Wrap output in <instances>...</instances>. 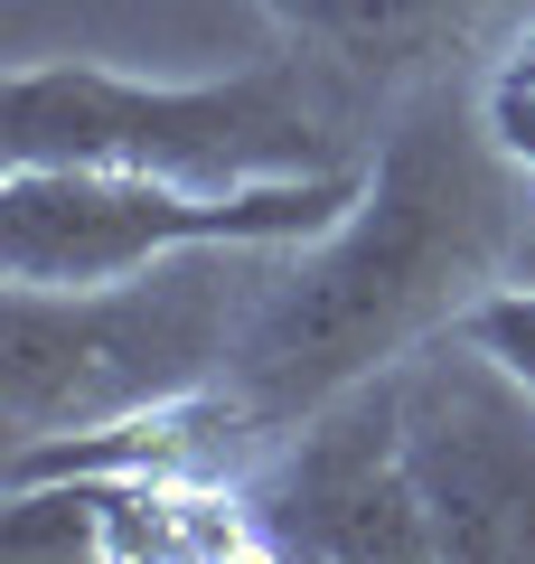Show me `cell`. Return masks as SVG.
Returning <instances> with one entry per match:
<instances>
[{
	"label": "cell",
	"mask_w": 535,
	"mask_h": 564,
	"mask_svg": "<svg viewBox=\"0 0 535 564\" xmlns=\"http://www.w3.org/2000/svg\"><path fill=\"white\" fill-rule=\"evenodd\" d=\"M535 236V180L479 122V76L423 85L367 141V180L319 236L282 245L254 321L236 339L226 395L292 433L329 395L404 367L460 311L516 282Z\"/></svg>",
	"instance_id": "6da1fadb"
},
{
	"label": "cell",
	"mask_w": 535,
	"mask_h": 564,
	"mask_svg": "<svg viewBox=\"0 0 535 564\" xmlns=\"http://www.w3.org/2000/svg\"><path fill=\"white\" fill-rule=\"evenodd\" d=\"M282 245H198L122 282H0V433L10 452L217 395Z\"/></svg>",
	"instance_id": "7a4b0ae2"
},
{
	"label": "cell",
	"mask_w": 535,
	"mask_h": 564,
	"mask_svg": "<svg viewBox=\"0 0 535 564\" xmlns=\"http://www.w3.org/2000/svg\"><path fill=\"white\" fill-rule=\"evenodd\" d=\"M357 141L376 122L357 113L292 39L236 76H122V66H20L10 76V161H85V170H151L178 188H273L367 170Z\"/></svg>",
	"instance_id": "3957f363"
},
{
	"label": "cell",
	"mask_w": 535,
	"mask_h": 564,
	"mask_svg": "<svg viewBox=\"0 0 535 564\" xmlns=\"http://www.w3.org/2000/svg\"><path fill=\"white\" fill-rule=\"evenodd\" d=\"M367 170L273 188H178L151 170H85V161H10L0 180V282H122L141 263L198 254V245H301L357 198Z\"/></svg>",
	"instance_id": "277c9868"
},
{
	"label": "cell",
	"mask_w": 535,
	"mask_h": 564,
	"mask_svg": "<svg viewBox=\"0 0 535 564\" xmlns=\"http://www.w3.org/2000/svg\"><path fill=\"white\" fill-rule=\"evenodd\" d=\"M244 508H254L263 555H310V564H441L433 518H423L414 462H404V404L395 367L348 395H329L319 414H301L292 433L263 443V462L244 470Z\"/></svg>",
	"instance_id": "5b68a950"
},
{
	"label": "cell",
	"mask_w": 535,
	"mask_h": 564,
	"mask_svg": "<svg viewBox=\"0 0 535 564\" xmlns=\"http://www.w3.org/2000/svg\"><path fill=\"white\" fill-rule=\"evenodd\" d=\"M395 404L404 462L433 518V555L535 564V395L489 348L441 329L395 367Z\"/></svg>",
	"instance_id": "8992f818"
},
{
	"label": "cell",
	"mask_w": 535,
	"mask_h": 564,
	"mask_svg": "<svg viewBox=\"0 0 535 564\" xmlns=\"http://www.w3.org/2000/svg\"><path fill=\"white\" fill-rule=\"evenodd\" d=\"M263 10L357 113L385 122L423 85L479 76L535 0H263Z\"/></svg>",
	"instance_id": "52a82bcc"
},
{
	"label": "cell",
	"mask_w": 535,
	"mask_h": 564,
	"mask_svg": "<svg viewBox=\"0 0 535 564\" xmlns=\"http://www.w3.org/2000/svg\"><path fill=\"white\" fill-rule=\"evenodd\" d=\"M479 122H489V141L535 180V10L516 20V39L479 66ZM516 282H535V236H526V254H516Z\"/></svg>",
	"instance_id": "ba28073f"
},
{
	"label": "cell",
	"mask_w": 535,
	"mask_h": 564,
	"mask_svg": "<svg viewBox=\"0 0 535 564\" xmlns=\"http://www.w3.org/2000/svg\"><path fill=\"white\" fill-rule=\"evenodd\" d=\"M460 339L489 348V358L535 395V282H498L489 302H470L460 311Z\"/></svg>",
	"instance_id": "9c48e42d"
}]
</instances>
